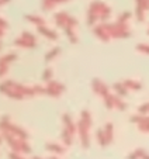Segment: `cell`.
<instances>
[{
    "label": "cell",
    "instance_id": "cell-1",
    "mask_svg": "<svg viewBox=\"0 0 149 159\" xmlns=\"http://www.w3.org/2000/svg\"><path fill=\"white\" fill-rule=\"evenodd\" d=\"M56 52H59V49H54L52 52H49V55H47V59H51V58H54L55 55H56Z\"/></svg>",
    "mask_w": 149,
    "mask_h": 159
},
{
    "label": "cell",
    "instance_id": "cell-2",
    "mask_svg": "<svg viewBox=\"0 0 149 159\" xmlns=\"http://www.w3.org/2000/svg\"><path fill=\"white\" fill-rule=\"evenodd\" d=\"M51 78V70H48V72H45V76H44V79L47 80V79H49Z\"/></svg>",
    "mask_w": 149,
    "mask_h": 159
}]
</instances>
